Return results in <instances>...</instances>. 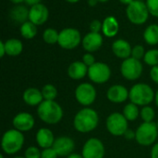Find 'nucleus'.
<instances>
[{"instance_id": "obj_1", "label": "nucleus", "mask_w": 158, "mask_h": 158, "mask_svg": "<svg viewBox=\"0 0 158 158\" xmlns=\"http://www.w3.org/2000/svg\"><path fill=\"white\" fill-rule=\"evenodd\" d=\"M99 124L97 112L90 107H83L74 116V129L80 133H89L94 131Z\"/></svg>"}, {"instance_id": "obj_2", "label": "nucleus", "mask_w": 158, "mask_h": 158, "mask_svg": "<svg viewBox=\"0 0 158 158\" xmlns=\"http://www.w3.org/2000/svg\"><path fill=\"white\" fill-rule=\"evenodd\" d=\"M38 117L47 125L59 123L64 115L62 107L56 101H44L37 107Z\"/></svg>"}, {"instance_id": "obj_3", "label": "nucleus", "mask_w": 158, "mask_h": 158, "mask_svg": "<svg viewBox=\"0 0 158 158\" xmlns=\"http://www.w3.org/2000/svg\"><path fill=\"white\" fill-rule=\"evenodd\" d=\"M25 138L22 132L11 129L6 130L1 139V148L7 156H13L19 153L24 145Z\"/></svg>"}, {"instance_id": "obj_4", "label": "nucleus", "mask_w": 158, "mask_h": 158, "mask_svg": "<svg viewBox=\"0 0 158 158\" xmlns=\"http://www.w3.org/2000/svg\"><path fill=\"white\" fill-rule=\"evenodd\" d=\"M156 93L154 89L145 83H137L130 89L129 99L131 102L138 106H147L155 101Z\"/></svg>"}, {"instance_id": "obj_5", "label": "nucleus", "mask_w": 158, "mask_h": 158, "mask_svg": "<svg viewBox=\"0 0 158 158\" xmlns=\"http://www.w3.org/2000/svg\"><path fill=\"white\" fill-rule=\"evenodd\" d=\"M135 140L138 144L142 146H151L156 143L158 137V129L156 123H145L141 124L136 131Z\"/></svg>"}, {"instance_id": "obj_6", "label": "nucleus", "mask_w": 158, "mask_h": 158, "mask_svg": "<svg viewBox=\"0 0 158 158\" xmlns=\"http://www.w3.org/2000/svg\"><path fill=\"white\" fill-rule=\"evenodd\" d=\"M127 17L133 24H143L149 17V10L145 3L141 0H133L127 6Z\"/></svg>"}, {"instance_id": "obj_7", "label": "nucleus", "mask_w": 158, "mask_h": 158, "mask_svg": "<svg viewBox=\"0 0 158 158\" xmlns=\"http://www.w3.org/2000/svg\"><path fill=\"white\" fill-rule=\"evenodd\" d=\"M106 127L107 131L115 136H124L125 132L129 129V121L125 118L122 113L114 112L110 114L106 120Z\"/></svg>"}, {"instance_id": "obj_8", "label": "nucleus", "mask_w": 158, "mask_h": 158, "mask_svg": "<svg viewBox=\"0 0 158 158\" xmlns=\"http://www.w3.org/2000/svg\"><path fill=\"white\" fill-rule=\"evenodd\" d=\"M143 71V66L141 61L136 60L132 57H130L126 60H123L120 65L121 75L129 81H135L139 79Z\"/></svg>"}, {"instance_id": "obj_9", "label": "nucleus", "mask_w": 158, "mask_h": 158, "mask_svg": "<svg viewBox=\"0 0 158 158\" xmlns=\"http://www.w3.org/2000/svg\"><path fill=\"white\" fill-rule=\"evenodd\" d=\"M74 95L76 101L81 105L84 107H89L95 102L97 92L93 84L81 83L77 86Z\"/></svg>"}, {"instance_id": "obj_10", "label": "nucleus", "mask_w": 158, "mask_h": 158, "mask_svg": "<svg viewBox=\"0 0 158 158\" xmlns=\"http://www.w3.org/2000/svg\"><path fill=\"white\" fill-rule=\"evenodd\" d=\"M88 77L94 84H105L108 82L111 77V69L106 63L96 61L94 65L89 67Z\"/></svg>"}, {"instance_id": "obj_11", "label": "nucleus", "mask_w": 158, "mask_h": 158, "mask_svg": "<svg viewBox=\"0 0 158 158\" xmlns=\"http://www.w3.org/2000/svg\"><path fill=\"white\" fill-rule=\"evenodd\" d=\"M81 33L75 28H65L59 32L57 44L64 49H74L81 42Z\"/></svg>"}, {"instance_id": "obj_12", "label": "nucleus", "mask_w": 158, "mask_h": 158, "mask_svg": "<svg viewBox=\"0 0 158 158\" xmlns=\"http://www.w3.org/2000/svg\"><path fill=\"white\" fill-rule=\"evenodd\" d=\"M81 155L83 158H104L106 155L105 145L97 138H90L83 144Z\"/></svg>"}, {"instance_id": "obj_13", "label": "nucleus", "mask_w": 158, "mask_h": 158, "mask_svg": "<svg viewBox=\"0 0 158 158\" xmlns=\"http://www.w3.org/2000/svg\"><path fill=\"white\" fill-rule=\"evenodd\" d=\"M35 120L32 115L27 112H20L17 114L12 119V126L15 129L20 132H27L34 128Z\"/></svg>"}, {"instance_id": "obj_14", "label": "nucleus", "mask_w": 158, "mask_h": 158, "mask_svg": "<svg viewBox=\"0 0 158 158\" xmlns=\"http://www.w3.org/2000/svg\"><path fill=\"white\" fill-rule=\"evenodd\" d=\"M130 90L122 85H113L106 91V98L113 103H123L129 99Z\"/></svg>"}, {"instance_id": "obj_15", "label": "nucleus", "mask_w": 158, "mask_h": 158, "mask_svg": "<svg viewBox=\"0 0 158 158\" xmlns=\"http://www.w3.org/2000/svg\"><path fill=\"white\" fill-rule=\"evenodd\" d=\"M53 148L57 153L58 156H69L70 154L73 153L75 142L69 137L61 136L56 139Z\"/></svg>"}, {"instance_id": "obj_16", "label": "nucleus", "mask_w": 158, "mask_h": 158, "mask_svg": "<svg viewBox=\"0 0 158 158\" xmlns=\"http://www.w3.org/2000/svg\"><path fill=\"white\" fill-rule=\"evenodd\" d=\"M49 16V12L47 7L44 4H37L30 8L29 13V20L35 25H42L44 24Z\"/></svg>"}, {"instance_id": "obj_17", "label": "nucleus", "mask_w": 158, "mask_h": 158, "mask_svg": "<svg viewBox=\"0 0 158 158\" xmlns=\"http://www.w3.org/2000/svg\"><path fill=\"white\" fill-rule=\"evenodd\" d=\"M83 48L89 52H95L97 51L103 45V36L100 33H88L84 35L81 41Z\"/></svg>"}, {"instance_id": "obj_18", "label": "nucleus", "mask_w": 158, "mask_h": 158, "mask_svg": "<svg viewBox=\"0 0 158 158\" xmlns=\"http://www.w3.org/2000/svg\"><path fill=\"white\" fill-rule=\"evenodd\" d=\"M35 140L38 146L42 149H47L53 147L54 142L56 141L53 131L47 128L40 129L36 133Z\"/></svg>"}, {"instance_id": "obj_19", "label": "nucleus", "mask_w": 158, "mask_h": 158, "mask_svg": "<svg viewBox=\"0 0 158 158\" xmlns=\"http://www.w3.org/2000/svg\"><path fill=\"white\" fill-rule=\"evenodd\" d=\"M22 100L27 105L31 107H34V106L38 107L44 101L42 91L36 88H26L22 94Z\"/></svg>"}, {"instance_id": "obj_20", "label": "nucleus", "mask_w": 158, "mask_h": 158, "mask_svg": "<svg viewBox=\"0 0 158 158\" xmlns=\"http://www.w3.org/2000/svg\"><path fill=\"white\" fill-rule=\"evenodd\" d=\"M112 51L116 57L126 60L131 57L132 47L128 41L124 39H117L112 44Z\"/></svg>"}, {"instance_id": "obj_21", "label": "nucleus", "mask_w": 158, "mask_h": 158, "mask_svg": "<svg viewBox=\"0 0 158 158\" xmlns=\"http://www.w3.org/2000/svg\"><path fill=\"white\" fill-rule=\"evenodd\" d=\"M88 67L82 62V61H76L69 64L68 68V75L73 80L83 79L88 75Z\"/></svg>"}, {"instance_id": "obj_22", "label": "nucleus", "mask_w": 158, "mask_h": 158, "mask_svg": "<svg viewBox=\"0 0 158 158\" xmlns=\"http://www.w3.org/2000/svg\"><path fill=\"white\" fill-rule=\"evenodd\" d=\"M119 25L117 19L113 16L106 17L103 21L102 32L106 37H114L118 33Z\"/></svg>"}, {"instance_id": "obj_23", "label": "nucleus", "mask_w": 158, "mask_h": 158, "mask_svg": "<svg viewBox=\"0 0 158 158\" xmlns=\"http://www.w3.org/2000/svg\"><path fill=\"white\" fill-rule=\"evenodd\" d=\"M29 13L30 10H28L25 6L18 5L10 10V18L14 21L23 24L24 22L28 21L27 20H29Z\"/></svg>"}, {"instance_id": "obj_24", "label": "nucleus", "mask_w": 158, "mask_h": 158, "mask_svg": "<svg viewBox=\"0 0 158 158\" xmlns=\"http://www.w3.org/2000/svg\"><path fill=\"white\" fill-rule=\"evenodd\" d=\"M6 47V53L8 56L16 57L19 56L23 50V44L19 39L17 38H10L5 42Z\"/></svg>"}, {"instance_id": "obj_25", "label": "nucleus", "mask_w": 158, "mask_h": 158, "mask_svg": "<svg viewBox=\"0 0 158 158\" xmlns=\"http://www.w3.org/2000/svg\"><path fill=\"white\" fill-rule=\"evenodd\" d=\"M144 41L150 46H156L158 44V24L149 25L143 33Z\"/></svg>"}, {"instance_id": "obj_26", "label": "nucleus", "mask_w": 158, "mask_h": 158, "mask_svg": "<svg viewBox=\"0 0 158 158\" xmlns=\"http://www.w3.org/2000/svg\"><path fill=\"white\" fill-rule=\"evenodd\" d=\"M122 114L129 122H132V121H135L138 119V117L140 116L141 111H140L138 105H136L132 102H130L124 106Z\"/></svg>"}, {"instance_id": "obj_27", "label": "nucleus", "mask_w": 158, "mask_h": 158, "mask_svg": "<svg viewBox=\"0 0 158 158\" xmlns=\"http://www.w3.org/2000/svg\"><path fill=\"white\" fill-rule=\"evenodd\" d=\"M20 34L26 39H32L37 34V25L28 20L21 24L20 26Z\"/></svg>"}, {"instance_id": "obj_28", "label": "nucleus", "mask_w": 158, "mask_h": 158, "mask_svg": "<svg viewBox=\"0 0 158 158\" xmlns=\"http://www.w3.org/2000/svg\"><path fill=\"white\" fill-rule=\"evenodd\" d=\"M44 101H55L57 97V89L52 84H46L41 89Z\"/></svg>"}, {"instance_id": "obj_29", "label": "nucleus", "mask_w": 158, "mask_h": 158, "mask_svg": "<svg viewBox=\"0 0 158 158\" xmlns=\"http://www.w3.org/2000/svg\"><path fill=\"white\" fill-rule=\"evenodd\" d=\"M59 33L53 28H47L43 33V39L45 43L49 45H54L58 42Z\"/></svg>"}, {"instance_id": "obj_30", "label": "nucleus", "mask_w": 158, "mask_h": 158, "mask_svg": "<svg viewBox=\"0 0 158 158\" xmlns=\"http://www.w3.org/2000/svg\"><path fill=\"white\" fill-rule=\"evenodd\" d=\"M141 118L143 119V122L145 123H151L154 122V119L156 117V112L154 110L153 107L147 105V106H143L141 109V114H140Z\"/></svg>"}, {"instance_id": "obj_31", "label": "nucleus", "mask_w": 158, "mask_h": 158, "mask_svg": "<svg viewBox=\"0 0 158 158\" xmlns=\"http://www.w3.org/2000/svg\"><path fill=\"white\" fill-rule=\"evenodd\" d=\"M144 62L149 66H157L158 65V49H150L145 52Z\"/></svg>"}, {"instance_id": "obj_32", "label": "nucleus", "mask_w": 158, "mask_h": 158, "mask_svg": "<svg viewBox=\"0 0 158 158\" xmlns=\"http://www.w3.org/2000/svg\"><path fill=\"white\" fill-rule=\"evenodd\" d=\"M42 151L36 146H30L25 150L24 157L25 158H41Z\"/></svg>"}, {"instance_id": "obj_33", "label": "nucleus", "mask_w": 158, "mask_h": 158, "mask_svg": "<svg viewBox=\"0 0 158 158\" xmlns=\"http://www.w3.org/2000/svg\"><path fill=\"white\" fill-rule=\"evenodd\" d=\"M145 55V50L144 47L141 45H136L135 47H132V51H131V57L141 61L142 59L144 58Z\"/></svg>"}, {"instance_id": "obj_34", "label": "nucleus", "mask_w": 158, "mask_h": 158, "mask_svg": "<svg viewBox=\"0 0 158 158\" xmlns=\"http://www.w3.org/2000/svg\"><path fill=\"white\" fill-rule=\"evenodd\" d=\"M146 6L148 7L149 13L158 18V0H147Z\"/></svg>"}, {"instance_id": "obj_35", "label": "nucleus", "mask_w": 158, "mask_h": 158, "mask_svg": "<svg viewBox=\"0 0 158 158\" xmlns=\"http://www.w3.org/2000/svg\"><path fill=\"white\" fill-rule=\"evenodd\" d=\"M82 62L89 68V67H91L92 65H94L96 61H95L94 56L92 53L87 52V53H85V54L82 56Z\"/></svg>"}, {"instance_id": "obj_36", "label": "nucleus", "mask_w": 158, "mask_h": 158, "mask_svg": "<svg viewBox=\"0 0 158 158\" xmlns=\"http://www.w3.org/2000/svg\"><path fill=\"white\" fill-rule=\"evenodd\" d=\"M58 155L57 153L54 150L53 147L47 148V149H43L42 150V155L41 158H57Z\"/></svg>"}, {"instance_id": "obj_37", "label": "nucleus", "mask_w": 158, "mask_h": 158, "mask_svg": "<svg viewBox=\"0 0 158 158\" xmlns=\"http://www.w3.org/2000/svg\"><path fill=\"white\" fill-rule=\"evenodd\" d=\"M102 27L103 23L99 20H94L90 23V30L92 33H99L100 31H102Z\"/></svg>"}, {"instance_id": "obj_38", "label": "nucleus", "mask_w": 158, "mask_h": 158, "mask_svg": "<svg viewBox=\"0 0 158 158\" xmlns=\"http://www.w3.org/2000/svg\"><path fill=\"white\" fill-rule=\"evenodd\" d=\"M150 77L153 80V82H155L156 84L158 85V65L151 68V70H150Z\"/></svg>"}, {"instance_id": "obj_39", "label": "nucleus", "mask_w": 158, "mask_h": 158, "mask_svg": "<svg viewBox=\"0 0 158 158\" xmlns=\"http://www.w3.org/2000/svg\"><path fill=\"white\" fill-rule=\"evenodd\" d=\"M135 136H136L135 131H133L132 129H127V131L125 132V134H124V136H123V137H124L126 140H128V141H131V140L135 139Z\"/></svg>"}, {"instance_id": "obj_40", "label": "nucleus", "mask_w": 158, "mask_h": 158, "mask_svg": "<svg viewBox=\"0 0 158 158\" xmlns=\"http://www.w3.org/2000/svg\"><path fill=\"white\" fill-rule=\"evenodd\" d=\"M151 158H158V142H156L152 147Z\"/></svg>"}, {"instance_id": "obj_41", "label": "nucleus", "mask_w": 158, "mask_h": 158, "mask_svg": "<svg viewBox=\"0 0 158 158\" xmlns=\"http://www.w3.org/2000/svg\"><path fill=\"white\" fill-rule=\"evenodd\" d=\"M5 55H6V53L5 42H4V41H1V42H0V57L3 58Z\"/></svg>"}, {"instance_id": "obj_42", "label": "nucleus", "mask_w": 158, "mask_h": 158, "mask_svg": "<svg viewBox=\"0 0 158 158\" xmlns=\"http://www.w3.org/2000/svg\"><path fill=\"white\" fill-rule=\"evenodd\" d=\"M24 2H25L27 5H30L31 7H32V6H34V5L40 4L41 0H24Z\"/></svg>"}, {"instance_id": "obj_43", "label": "nucleus", "mask_w": 158, "mask_h": 158, "mask_svg": "<svg viewBox=\"0 0 158 158\" xmlns=\"http://www.w3.org/2000/svg\"><path fill=\"white\" fill-rule=\"evenodd\" d=\"M67 158H83V156H82V155L77 154V153H72L69 156H67Z\"/></svg>"}, {"instance_id": "obj_44", "label": "nucleus", "mask_w": 158, "mask_h": 158, "mask_svg": "<svg viewBox=\"0 0 158 158\" xmlns=\"http://www.w3.org/2000/svg\"><path fill=\"white\" fill-rule=\"evenodd\" d=\"M97 2H98V0H88V4L91 7H94L97 4Z\"/></svg>"}, {"instance_id": "obj_45", "label": "nucleus", "mask_w": 158, "mask_h": 158, "mask_svg": "<svg viewBox=\"0 0 158 158\" xmlns=\"http://www.w3.org/2000/svg\"><path fill=\"white\" fill-rule=\"evenodd\" d=\"M121 3H123V4H125V5H129V4H131L133 0H119Z\"/></svg>"}, {"instance_id": "obj_46", "label": "nucleus", "mask_w": 158, "mask_h": 158, "mask_svg": "<svg viewBox=\"0 0 158 158\" xmlns=\"http://www.w3.org/2000/svg\"><path fill=\"white\" fill-rule=\"evenodd\" d=\"M155 102H156V106L158 107V89L157 91L156 92V97H155Z\"/></svg>"}, {"instance_id": "obj_47", "label": "nucleus", "mask_w": 158, "mask_h": 158, "mask_svg": "<svg viewBox=\"0 0 158 158\" xmlns=\"http://www.w3.org/2000/svg\"><path fill=\"white\" fill-rule=\"evenodd\" d=\"M12 3H14V4H20L21 2H23L24 0H10Z\"/></svg>"}, {"instance_id": "obj_48", "label": "nucleus", "mask_w": 158, "mask_h": 158, "mask_svg": "<svg viewBox=\"0 0 158 158\" xmlns=\"http://www.w3.org/2000/svg\"><path fill=\"white\" fill-rule=\"evenodd\" d=\"M66 1H68V2H69V3H76V2H78V1H80V0H66Z\"/></svg>"}, {"instance_id": "obj_49", "label": "nucleus", "mask_w": 158, "mask_h": 158, "mask_svg": "<svg viewBox=\"0 0 158 158\" xmlns=\"http://www.w3.org/2000/svg\"><path fill=\"white\" fill-rule=\"evenodd\" d=\"M13 158H25L24 156H15V157Z\"/></svg>"}, {"instance_id": "obj_50", "label": "nucleus", "mask_w": 158, "mask_h": 158, "mask_svg": "<svg viewBox=\"0 0 158 158\" xmlns=\"http://www.w3.org/2000/svg\"><path fill=\"white\" fill-rule=\"evenodd\" d=\"M98 1H100V2H106V1H108V0H98Z\"/></svg>"}, {"instance_id": "obj_51", "label": "nucleus", "mask_w": 158, "mask_h": 158, "mask_svg": "<svg viewBox=\"0 0 158 158\" xmlns=\"http://www.w3.org/2000/svg\"><path fill=\"white\" fill-rule=\"evenodd\" d=\"M0 158H5V157H4V156H3V155H0Z\"/></svg>"}, {"instance_id": "obj_52", "label": "nucleus", "mask_w": 158, "mask_h": 158, "mask_svg": "<svg viewBox=\"0 0 158 158\" xmlns=\"http://www.w3.org/2000/svg\"><path fill=\"white\" fill-rule=\"evenodd\" d=\"M156 126H157V129H158V120H157V122H156Z\"/></svg>"}, {"instance_id": "obj_53", "label": "nucleus", "mask_w": 158, "mask_h": 158, "mask_svg": "<svg viewBox=\"0 0 158 158\" xmlns=\"http://www.w3.org/2000/svg\"><path fill=\"white\" fill-rule=\"evenodd\" d=\"M141 1H143V0H141Z\"/></svg>"}]
</instances>
